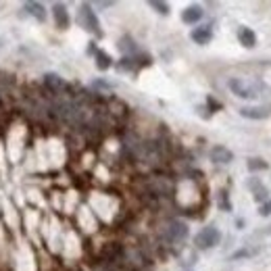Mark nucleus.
Segmentation results:
<instances>
[{
  "label": "nucleus",
  "mask_w": 271,
  "mask_h": 271,
  "mask_svg": "<svg viewBox=\"0 0 271 271\" xmlns=\"http://www.w3.org/2000/svg\"><path fill=\"white\" fill-rule=\"evenodd\" d=\"M227 88H230L238 98H242V101H256V98H259V92H256L254 83H246L240 77H230Z\"/></svg>",
  "instance_id": "20e7f679"
},
{
  "label": "nucleus",
  "mask_w": 271,
  "mask_h": 271,
  "mask_svg": "<svg viewBox=\"0 0 271 271\" xmlns=\"http://www.w3.org/2000/svg\"><path fill=\"white\" fill-rule=\"evenodd\" d=\"M219 242H221V232H219V227L209 225V227H203V230L198 232V236H196V240H194V244H196L198 250H209V248H215Z\"/></svg>",
  "instance_id": "f03ea898"
},
{
  "label": "nucleus",
  "mask_w": 271,
  "mask_h": 271,
  "mask_svg": "<svg viewBox=\"0 0 271 271\" xmlns=\"http://www.w3.org/2000/svg\"><path fill=\"white\" fill-rule=\"evenodd\" d=\"M52 17H54V23L59 30H67V27L71 25V17H69V11L65 9V5H54L52 7Z\"/></svg>",
  "instance_id": "6e6552de"
},
{
  "label": "nucleus",
  "mask_w": 271,
  "mask_h": 271,
  "mask_svg": "<svg viewBox=\"0 0 271 271\" xmlns=\"http://www.w3.org/2000/svg\"><path fill=\"white\" fill-rule=\"evenodd\" d=\"M186 238H188V225L184 221H169L161 232V240L165 244H179Z\"/></svg>",
  "instance_id": "f257e3e1"
},
{
  "label": "nucleus",
  "mask_w": 271,
  "mask_h": 271,
  "mask_svg": "<svg viewBox=\"0 0 271 271\" xmlns=\"http://www.w3.org/2000/svg\"><path fill=\"white\" fill-rule=\"evenodd\" d=\"M190 38L196 42V44H201V46H207L211 38H213V30H211V25H201V27H194Z\"/></svg>",
  "instance_id": "9d476101"
},
{
  "label": "nucleus",
  "mask_w": 271,
  "mask_h": 271,
  "mask_svg": "<svg viewBox=\"0 0 271 271\" xmlns=\"http://www.w3.org/2000/svg\"><path fill=\"white\" fill-rule=\"evenodd\" d=\"M119 50L125 54V56H134L138 52V46H136V42L130 38V36H123L119 40Z\"/></svg>",
  "instance_id": "2eb2a0df"
},
{
  "label": "nucleus",
  "mask_w": 271,
  "mask_h": 271,
  "mask_svg": "<svg viewBox=\"0 0 271 271\" xmlns=\"http://www.w3.org/2000/svg\"><path fill=\"white\" fill-rule=\"evenodd\" d=\"M246 167H248L250 171H265V169H269V165H267L265 161H261V159H248Z\"/></svg>",
  "instance_id": "f3484780"
},
{
  "label": "nucleus",
  "mask_w": 271,
  "mask_h": 271,
  "mask_svg": "<svg viewBox=\"0 0 271 271\" xmlns=\"http://www.w3.org/2000/svg\"><path fill=\"white\" fill-rule=\"evenodd\" d=\"M94 59H96V69L98 71H107L113 67V59H111V54L105 52V50H96L94 54Z\"/></svg>",
  "instance_id": "4468645a"
},
{
  "label": "nucleus",
  "mask_w": 271,
  "mask_h": 271,
  "mask_svg": "<svg viewBox=\"0 0 271 271\" xmlns=\"http://www.w3.org/2000/svg\"><path fill=\"white\" fill-rule=\"evenodd\" d=\"M271 115V111L265 107H242L240 109V117L244 119H252V121H263Z\"/></svg>",
  "instance_id": "0eeeda50"
},
{
  "label": "nucleus",
  "mask_w": 271,
  "mask_h": 271,
  "mask_svg": "<svg viewBox=\"0 0 271 271\" xmlns=\"http://www.w3.org/2000/svg\"><path fill=\"white\" fill-rule=\"evenodd\" d=\"M209 156H211V161L217 163V165H227V163L234 161V152H232L230 148H225L223 144L213 146L211 152H209Z\"/></svg>",
  "instance_id": "39448f33"
},
{
  "label": "nucleus",
  "mask_w": 271,
  "mask_h": 271,
  "mask_svg": "<svg viewBox=\"0 0 271 271\" xmlns=\"http://www.w3.org/2000/svg\"><path fill=\"white\" fill-rule=\"evenodd\" d=\"M42 83H44V88L50 92V94H61V92H65V88H67V83L63 81V77L61 75H56V73H46L44 75V79H42Z\"/></svg>",
  "instance_id": "423d86ee"
},
{
  "label": "nucleus",
  "mask_w": 271,
  "mask_h": 271,
  "mask_svg": "<svg viewBox=\"0 0 271 271\" xmlns=\"http://www.w3.org/2000/svg\"><path fill=\"white\" fill-rule=\"evenodd\" d=\"M252 254H256V250H248V248H242V250H238L232 259H242V256H252Z\"/></svg>",
  "instance_id": "6ab92c4d"
},
{
  "label": "nucleus",
  "mask_w": 271,
  "mask_h": 271,
  "mask_svg": "<svg viewBox=\"0 0 271 271\" xmlns=\"http://www.w3.org/2000/svg\"><path fill=\"white\" fill-rule=\"evenodd\" d=\"M77 21L81 23V27L85 32H90V34H96L98 38L103 36V30H101V21H98V17H96V13L92 11V7L90 5H81L79 7V15H77Z\"/></svg>",
  "instance_id": "7ed1b4c3"
},
{
  "label": "nucleus",
  "mask_w": 271,
  "mask_h": 271,
  "mask_svg": "<svg viewBox=\"0 0 271 271\" xmlns=\"http://www.w3.org/2000/svg\"><path fill=\"white\" fill-rule=\"evenodd\" d=\"M238 42L244 48H254L256 46V34L250 30V27L242 25V27H238Z\"/></svg>",
  "instance_id": "9b49d317"
},
{
  "label": "nucleus",
  "mask_w": 271,
  "mask_h": 271,
  "mask_svg": "<svg viewBox=\"0 0 271 271\" xmlns=\"http://www.w3.org/2000/svg\"><path fill=\"white\" fill-rule=\"evenodd\" d=\"M219 207H221L223 211H232V205L227 203V198H225V192H221V196H219Z\"/></svg>",
  "instance_id": "412c9836"
},
{
  "label": "nucleus",
  "mask_w": 271,
  "mask_h": 271,
  "mask_svg": "<svg viewBox=\"0 0 271 271\" xmlns=\"http://www.w3.org/2000/svg\"><path fill=\"white\" fill-rule=\"evenodd\" d=\"M150 7H152L156 13H161V15H169V5H167V3H159V0H152Z\"/></svg>",
  "instance_id": "a211bd4d"
},
{
  "label": "nucleus",
  "mask_w": 271,
  "mask_h": 271,
  "mask_svg": "<svg viewBox=\"0 0 271 271\" xmlns=\"http://www.w3.org/2000/svg\"><path fill=\"white\" fill-rule=\"evenodd\" d=\"M96 7L98 9H109V7H113V3H96Z\"/></svg>",
  "instance_id": "4be33fe9"
},
{
  "label": "nucleus",
  "mask_w": 271,
  "mask_h": 271,
  "mask_svg": "<svg viewBox=\"0 0 271 271\" xmlns=\"http://www.w3.org/2000/svg\"><path fill=\"white\" fill-rule=\"evenodd\" d=\"M117 69L119 71H134L136 69V59L134 56H123V59L117 63Z\"/></svg>",
  "instance_id": "dca6fc26"
},
{
  "label": "nucleus",
  "mask_w": 271,
  "mask_h": 271,
  "mask_svg": "<svg viewBox=\"0 0 271 271\" xmlns=\"http://www.w3.org/2000/svg\"><path fill=\"white\" fill-rule=\"evenodd\" d=\"M203 17H205V11L201 7H196V5L194 7H188L186 11L182 13V21L186 23V25H196Z\"/></svg>",
  "instance_id": "f8f14e48"
},
{
  "label": "nucleus",
  "mask_w": 271,
  "mask_h": 271,
  "mask_svg": "<svg viewBox=\"0 0 271 271\" xmlns=\"http://www.w3.org/2000/svg\"><path fill=\"white\" fill-rule=\"evenodd\" d=\"M259 215H261V217L271 215V201H267L265 205H261V209H259Z\"/></svg>",
  "instance_id": "aec40b11"
},
{
  "label": "nucleus",
  "mask_w": 271,
  "mask_h": 271,
  "mask_svg": "<svg viewBox=\"0 0 271 271\" xmlns=\"http://www.w3.org/2000/svg\"><path fill=\"white\" fill-rule=\"evenodd\" d=\"M23 11L27 13V15H32L34 19H38L40 23L46 21V9H44V5H40V3H25L23 5Z\"/></svg>",
  "instance_id": "ddd939ff"
},
{
  "label": "nucleus",
  "mask_w": 271,
  "mask_h": 271,
  "mask_svg": "<svg viewBox=\"0 0 271 271\" xmlns=\"http://www.w3.org/2000/svg\"><path fill=\"white\" fill-rule=\"evenodd\" d=\"M246 186L252 190V194H254V201H256V203H267V201H269V190L263 186V182H261L259 177H252V179H248Z\"/></svg>",
  "instance_id": "1a4fd4ad"
}]
</instances>
